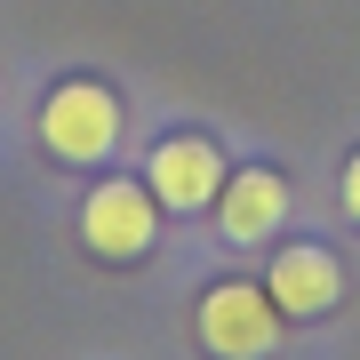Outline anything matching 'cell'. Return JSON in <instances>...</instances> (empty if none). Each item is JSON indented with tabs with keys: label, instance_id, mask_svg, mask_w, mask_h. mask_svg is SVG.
<instances>
[{
	"label": "cell",
	"instance_id": "obj_3",
	"mask_svg": "<svg viewBox=\"0 0 360 360\" xmlns=\"http://www.w3.org/2000/svg\"><path fill=\"white\" fill-rule=\"evenodd\" d=\"M153 240H160V200L144 176H104L80 200V248L96 264H144Z\"/></svg>",
	"mask_w": 360,
	"mask_h": 360
},
{
	"label": "cell",
	"instance_id": "obj_6",
	"mask_svg": "<svg viewBox=\"0 0 360 360\" xmlns=\"http://www.w3.org/2000/svg\"><path fill=\"white\" fill-rule=\"evenodd\" d=\"M264 296L281 304V321H328L345 304V257L321 248V240H288L264 264Z\"/></svg>",
	"mask_w": 360,
	"mask_h": 360
},
{
	"label": "cell",
	"instance_id": "obj_5",
	"mask_svg": "<svg viewBox=\"0 0 360 360\" xmlns=\"http://www.w3.org/2000/svg\"><path fill=\"white\" fill-rule=\"evenodd\" d=\"M208 217H217L224 248H264L272 232L288 224V176H281V168H264V160L224 168V184H217V200H208Z\"/></svg>",
	"mask_w": 360,
	"mask_h": 360
},
{
	"label": "cell",
	"instance_id": "obj_7",
	"mask_svg": "<svg viewBox=\"0 0 360 360\" xmlns=\"http://www.w3.org/2000/svg\"><path fill=\"white\" fill-rule=\"evenodd\" d=\"M336 193H345V217L360 224V153H345V176H336Z\"/></svg>",
	"mask_w": 360,
	"mask_h": 360
},
{
	"label": "cell",
	"instance_id": "obj_1",
	"mask_svg": "<svg viewBox=\"0 0 360 360\" xmlns=\"http://www.w3.org/2000/svg\"><path fill=\"white\" fill-rule=\"evenodd\" d=\"M40 153L49 160H65V168H96V160H112L120 153V96L104 89L96 72H72V80H56L49 96H40Z\"/></svg>",
	"mask_w": 360,
	"mask_h": 360
},
{
	"label": "cell",
	"instance_id": "obj_4",
	"mask_svg": "<svg viewBox=\"0 0 360 360\" xmlns=\"http://www.w3.org/2000/svg\"><path fill=\"white\" fill-rule=\"evenodd\" d=\"M144 184H153L160 217H200L224 184V144L208 129H168L153 144V160H144Z\"/></svg>",
	"mask_w": 360,
	"mask_h": 360
},
{
	"label": "cell",
	"instance_id": "obj_2",
	"mask_svg": "<svg viewBox=\"0 0 360 360\" xmlns=\"http://www.w3.org/2000/svg\"><path fill=\"white\" fill-rule=\"evenodd\" d=\"M193 336H200L208 360H272L288 321L264 296V281H217V288H200V304H193Z\"/></svg>",
	"mask_w": 360,
	"mask_h": 360
}]
</instances>
